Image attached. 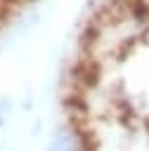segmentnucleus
Returning <instances> with one entry per match:
<instances>
[{"label":"nucleus","instance_id":"nucleus-1","mask_svg":"<svg viewBox=\"0 0 149 151\" xmlns=\"http://www.w3.org/2000/svg\"><path fill=\"white\" fill-rule=\"evenodd\" d=\"M90 149H92L90 134L76 118L57 123L45 144V151H90Z\"/></svg>","mask_w":149,"mask_h":151},{"label":"nucleus","instance_id":"nucleus-2","mask_svg":"<svg viewBox=\"0 0 149 151\" xmlns=\"http://www.w3.org/2000/svg\"><path fill=\"white\" fill-rule=\"evenodd\" d=\"M12 111H14V101H12V97L0 94V132L7 127V123H9V118H12Z\"/></svg>","mask_w":149,"mask_h":151}]
</instances>
